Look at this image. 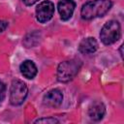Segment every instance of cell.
Segmentation results:
<instances>
[{
	"mask_svg": "<svg viewBox=\"0 0 124 124\" xmlns=\"http://www.w3.org/2000/svg\"><path fill=\"white\" fill-rule=\"evenodd\" d=\"M110 0H91L86 2L80 11L81 17L83 19H93L103 16L111 8Z\"/></svg>",
	"mask_w": 124,
	"mask_h": 124,
	"instance_id": "cell-1",
	"label": "cell"
},
{
	"mask_svg": "<svg viewBox=\"0 0 124 124\" xmlns=\"http://www.w3.org/2000/svg\"><path fill=\"white\" fill-rule=\"evenodd\" d=\"M81 62L78 59H71L59 64L57 68V79L60 82L72 80L79 72Z\"/></svg>",
	"mask_w": 124,
	"mask_h": 124,
	"instance_id": "cell-2",
	"label": "cell"
},
{
	"mask_svg": "<svg viewBox=\"0 0 124 124\" xmlns=\"http://www.w3.org/2000/svg\"><path fill=\"white\" fill-rule=\"evenodd\" d=\"M121 35V27L117 20H109L108 21L102 28L100 33V38L103 44L111 45L118 41Z\"/></svg>",
	"mask_w": 124,
	"mask_h": 124,
	"instance_id": "cell-3",
	"label": "cell"
},
{
	"mask_svg": "<svg viewBox=\"0 0 124 124\" xmlns=\"http://www.w3.org/2000/svg\"><path fill=\"white\" fill-rule=\"evenodd\" d=\"M27 86L26 84L19 80V79H15L13 80L10 88V102L14 106H19L21 105L26 96H27Z\"/></svg>",
	"mask_w": 124,
	"mask_h": 124,
	"instance_id": "cell-4",
	"label": "cell"
},
{
	"mask_svg": "<svg viewBox=\"0 0 124 124\" xmlns=\"http://www.w3.org/2000/svg\"><path fill=\"white\" fill-rule=\"evenodd\" d=\"M54 14V4L50 1H43L36 8V17L38 21L44 23L48 21Z\"/></svg>",
	"mask_w": 124,
	"mask_h": 124,
	"instance_id": "cell-5",
	"label": "cell"
},
{
	"mask_svg": "<svg viewBox=\"0 0 124 124\" xmlns=\"http://www.w3.org/2000/svg\"><path fill=\"white\" fill-rule=\"evenodd\" d=\"M76 8V3L73 0H60L57 5V9L61 19L68 20L72 17Z\"/></svg>",
	"mask_w": 124,
	"mask_h": 124,
	"instance_id": "cell-6",
	"label": "cell"
},
{
	"mask_svg": "<svg viewBox=\"0 0 124 124\" xmlns=\"http://www.w3.org/2000/svg\"><path fill=\"white\" fill-rule=\"evenodd\" d=\"M63 100V94L59 89H52L44 96V104L48 107H58Z\"/></svg>",
	"mask_w": 124,
	"mask_h": 124,
	"instance_id": "cell-7",
	"label": "cell"
},
{
	"mask_svg": "<svg viewBox=\"0 0 124 124\" xmlns=\"http://www.w3.org/2000/svg\"><path fill=\"white\" fill-rule=\"evenodd\" d=\"M106 113V107L102 102H94L88 109V115L92 120H101Z\"/></svg>",
	"mask_w": 124,
	"mask_h": 124,
	"instance_id": "cell-8",
	"label": "cell"
},
{
	"mask_svg": "<svg viewBox=\"0 0 124 124\" xmlns=\"http://www.w3.org/2000/svg\"><path fill=\"white\" fill-rule=\"evenodd\" d=\"M97 48H98V43L92 37L83 39L78 45V50L83 54H91L95 52Z\"/></svg>",
	"mask_w": 124,
	"mask_h": 124,
	"instance_id": "cell-9",
	"label": "cell"
},
{
	"mask_svg": "<svg viewBox=\"0 0 124 124\" xmlns=\"http://www.w3.org/2000/svg\"><path fill=\"white\" fill-rule=\"evenodd\" d=\"M19 69H20L21 75L24 78H28V79L34 78L36 77V75H37V72H38L35 63L33 61H31V60H25V61H23L20 64Z\"/></svg>",
	"mask_w": 124,
	"mask_h": 124,
	"instance_id": "cell-10",
	"label": "cell"
},
{
	"mask_svg": "<svg viewBox=\"0 0 124 124\" xmlns=\"http://www.w3.org/2000/svg\"><path fill=\"white\" fill-rule=\"evenodd\" d=\"M35 123H49V124H53V123H58V120L52 117H47V118H40L38 120L35 121Z\"/></svg>",
	"mask_w": 124,
	"mask_h": 124,
	"instance_id": "cell-11",
	"label": "cell"
},
{
	"mask_svg": "<svg viewBox=\"0 0 124 124\" xmlns=\"http://www.w3.org/2000/svg\"><path fill=\"white\" fill-rule=\"evenodd\" d=\"M5 96H6V85L2 80H0V103L3 102Z\"/></svg>",
	"mask_w": 124,
	"mask_h": 124,
	"instance_id": "cell-12",
	"label": "cell"
},
{
	"mask_svg": "<svg viewBox=\"0 0 124 124\" xmlns=\"http://www.w3.org/2000/svg\"><path fill=\"white\" fill-rule=\"evenodd\" d=\"M8 26V23L6 21H3V20H0V33L3 32Z\"/></svg>",
	"mask_w": 124,
	"mask_h": 124,
	"instance_id": "cell-13",
	"label": "cell"
},
{
	"mask_svg": "<svg viewBox=\"0 0 124 124\" xmlns=\"http://www.w3.org/2000/svg\"><path fill=\"white\" fill-rule=\"evenodd\" d=\"M39 0H22V2L27 5V6H31V5H34L36 2H38Z\"/></svg>",
	"mask_w": 124,
	"mask_h": 124,
	"instance_id": "cell-14",
	"label": "cell"
}]
</instances>
